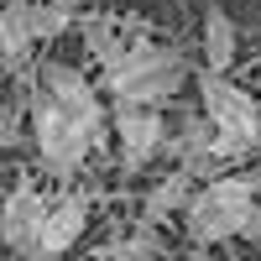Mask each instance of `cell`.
<instances>
[{"mask_svg": "<svg viewBox=\"0 0 261 261\" xmlns=\"http://www.w3.org/2000/svg\"><path fill=\"white\" fill-rule=\"evenodd\" d=\"M84 230H89V199H79V193L53 199L47 225H42V241H37L32 261H58L63 251H73V246L84 241Z\"/></svg>", "mask_w": 261, "mask_h": 261, "instance_id": "7", "label": "cell"}, {"mask_svg": "<svg viewBox=\"0 0 261 261\" xmlns=\"http://www.w3.org/2000/svg\"><path fill=\"white\" fill-rule=\"evenodd\" d=\"M204 68L209 73H230L235 68V47H241V32H235L230 11L220 6V0H209L204 6Z\"/></svg>", "mask_w": 261, "mask_h": 261, "instance_id": "9", "label": "cell"}, {"mask_svg": "<svg viewBox=\"0 0 261 261\" xmlns=\"http://www.w3.org/2000/svg\"><path fill=\"white\" fill-rule=\"evenodd\" d=\"M188 63L178 47H162V42H130V53L120 68L105 73V89L115 94V105H162L183 89Z\"/></svg>", "mask_w": 261, "mask_h": 261, "instance_id": "2", "label": "cell"}, {"mask_svg": "<svg viewBox=\"0 0 261 261\" xmlns=\"http://www.w3.org/2000/svg\"><path fill=\"white\" fill-rule=\"evenodd\" d=\"M27 115H32V141H37V157L53 178H73L84 167V157L99 146L105 136V120L99 115H84L73 105H63L58 94H47L42 84H32L27 94Z\"/></svg>", "mask_w": 261, "mask_h": 261, "instance_id": "1", "label": "cell"}, {"mask_svg": "<svg viewBox=\"0 0 261 261\" xmlns=\"http://www.w3.org/2000/svg\"><path fill=\"white\" fill-rule=\"evenodd\" d=\"M199 99H204V115L214 120V130H220V162L246 157V151L261 146V110L241 84H230L225 73L204 68L199 73Z\"/></svg>", "mask_w": 261, "mask_h": 261, "instance_id": "4", "label": "cell"}, {"mask_svg": "<svg viewBox=\"0 0 261 261\" xmlns=\"http://www.w3.org/2000/svg\"><path fill=\"white\" fill-rule=\"evenodd\" d=\"M110 120H115V136H120V167H125V172L146 167L162 146H172L167 120H162L157 105H115Z\"/></svg>", "mask_w": 261, "mask_h": 261, "instance_id": "5", "label": "cell"}, {"mask_svg": "<svg viewBox=\"0 0 261 261\" xmlns=\"http://www.w3.org/2000/svg\"><path fill=\"white\" fill-rule=\"evenodd\" d=\"M146 256H157V225H146V220H141L136 235L105 246V261H146Z\"/></svg>", "mask_w": 261, "mask_h": 261, "instance_id": "14", "label": "cell"}, {"mask_svg": "<svg viewBox=\"0 0 261 261\" xmlns=\"http://www.w3.org/2000/svg\"><path fill=\"white\" fill-rule=\"evenodd\" d=\"M193 172L188 167H172L167 178H157L151 183V193L141 199V220L146 225H162V220H172V214H188V204H193Z\"/></svg>", "mask_w": 261, "mask_h": 261, "instance_id": "10", "label": "cell"}, {"mask_svg": "<svg viewBox=\"0 0 261 261\" xmlns=\"http://www.w3.org/2000/svg\"><path fill=\"white\" fill-rule=\"evenodd\" d=\"M256 188H261V178L251 172H230V178H209L199 193H193V204H188V235L199 246H220V241H235L241 235V225H246V214H251V204H256Z\"/></svg>", "mask_w": 261, "mask_h": 261, "instance_id": "3", "label": "cell"}, {"mask_svg": "<svg viewBox=\"0 0 261 261\" xmlns=\"http://www.w3.org/2000/svg\"><path fill=\"white\" fill-rule=\"evenodd\" d=\"M241 241L261 246V204H251V214H246V225H241Z\"/></svg>", "mask_w": 261, "mask_h": 261, "instance_id": "15", "label": "cell"}, {"mask_svg": "<svg viewBox=\"0 0 261 261\" xmlns=\"http://www.w3.org/2000/svg\"><path fill=\"white\" fill-rule=\"evenodd\" d=\"M47 209H53V199L37 183H16L11 188V199H6V246L16 256L32 261V251L42 241V225H47Z\"/></svg>", "mask_w": 261, "mask_h": 261, "instance_id": "6", "label": "cell"}, {"mask_svg": "<svg viewBox=\"0 0 261 261\" xmlns=\"http://www.w3.org/2000/svg\"><path fill=\"white\" fill-rule=\"evenodd\" d=\"M79 37H84V47H89V58L99 63V73L120 68L125 53H130V37L115 27L110 16H79Z\"/></svg>", "mask_w": 261, "mask_h": 261, "instance_id": "11", "label": "cell"}, {"mask_svg": "<svg viewBox=\"0 0 261 261\" xmlns=\"http://www.w3.org/2000/svg\"><path fill=\"white\" fill-rule=\"evenodd\" d=\"M172 157L193 178H209V167L220 162V130H214V120L209 115H188L178 125V136H172Z\"/></svg>", "mask_w": 261, "mask_h": 261, "instance_id": "8", "label": "cell"}, {"mask_svg": "<svg viewBox=\"0 0 261 261\" xmlns=\"http://www.w3.org/2000/svg\"><path fill=\"white\" fill-rule=\"evenodd\" d=\"M32 27H37V42H53V37L79 27V11L68 6V0H37L32 6Z\"/></svg>", "mask_w": 261, "mask_h": 261, "instance_id": "13", "label": "cell"}, {"mask_svg": "<svg viewBox=\"0 0 261 261\" xmlns=\"http://www.w3.org/2000/svg\"><path fill=\"white\" fill-rule=\"evenodd\" d=\"M32 6L37 0H6V11H0V53H6L11 68H21L37 42V27H32Z\"/></svg>", "mask_w": 261, "mask_h": 261, "instance_id": "12", "label": "cell"}]
</instances>
